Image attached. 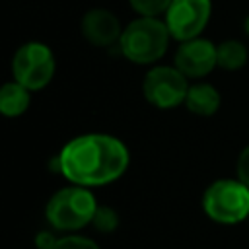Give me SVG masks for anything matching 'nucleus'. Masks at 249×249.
<instances>
[{
  "label": "nucleus",
  "mask_w": 249,
  "mask_h": 249,
  "mask_svg": "<svg viewBox=\"0 0 249 249\" xmlns=\"http://www.w3.org/2000/svg\"><path fill=\"white\" fill-rule=\"evenodd\" d=\"M91 224L95 226V230L109 233V231H113L119 226V216H117V212L111 206H97Z\"/></svg>",
  "instance_id": "ddd939ff"
},
{
  "label": "nucleus",
  "mask_w": 249,
  "mask_h": 249,
  "mask_svg": "<svg viewBox=\"0 0 249 249\" xmlns=\"http://www.w3.org/2000/svg\"><path fill=\"white\" fill-rule=\"evenodd\" d=\"M128 148L103 132L80 134L66 142L56 156V171L80 187H101L119 179L128 167Z\"/></svg>",
  "instance_id": "f257e3e1"
},
{
  "label": "nucleus",
  "mask_w": 249,
  "mask_h": 249,
  "mask_svg": "<svg viewBox=\"0 0 249 249\" xmlns=\"http://www.w3.org/2000/svg\"><path fill=\"white\" fill-rule=\"evenodd\" d=\"M212 14L210 0H171L163 14V21L169 29L171 39L189 41L200 37Z\"/></svg>",
  "instance_id": "0eeeda50"
},
{
  "label": "nucleus",
  "mask_w": 249,
  "mask_h": 249,
  "mask_svg": "<svg viewBox=\"0 0 249 249\" xmlns=\"http://www.w3.org/2000/svg\"><path fill=\"white\" fill-rule=\"evenodd\" d=\"M243 29H245V33L249 35V16L245 18V21H243Z\"/></svg>",
  "instance_id": "a211bd4d"
},
{
  "label": "nucleus",
  "mask_w": 249,
  "mask_h": 249,
  "mask_svg": "<svg viewBox=\"0 0 249 249\" xmlns=\"http://www.w3.org/2000/svg\"><path fill=\"white\" fill-rule=\"evenodd\" d=\"M202 208L218 224H237L249 218V189L239 179H218L202 195Z\"/></svg>",
  "instance_id": "20e7f679"
},
{
  "label": "nucleus",
  "mask_w": 249,
  "mask_h": 249,
  "mask_svg": "<svg viewBox=\"0 0 249 249\" xmlns=\"http://www.w3.org/2000/svg\"><path fill=\"white\" fill-rule=\"evenodd\" d=\"M54 243H56V237H53L49 231H41L37 235V247L39 249H51Z\"/></svg>",
  "instance_id": "f3484780"
},
{
  "label": "nucleus",
  "mask_w": 249,
  "mask_h": 249,
  "mask_svg": "<svg viewBox=\"0 0 249 249\" xmlns=\"http://www.w3.org/2000/svg\"><path fill=\"white\" fill-rule=\"evenodd\" d=\"M82 33L89 45L109 47L113 43H119L123 27L113 12L105 8H93L82 18Z\"/></svg>",
  "instance_id": "1a4fd4ad"
},
{
  "label": "nucleus",
  "mask_w": 249,
  "mask_h": 249,
  "mask_svg": "<svg viewBox=\"0 0 249 249\" xmlns=\"http://www.w3.org/2000/svg\"><path fill=\"white\" fill-rule=\"evenodd\" d=\"M51 249H99V245L82 235H66L56 239V243Z\"/></svg>",
  "instance_id": "2eb2a0df"
},
{
  "label": "nucleus",
  "mask_w": 249,
  "mask_h": 249,
  "mask_svg": "<svg viewBox=\"0 0 249 249\" xmlns=\"http://www.w3.org/2000/svg\"><path fill=\"white\" fill-rule=\"evenodd\" d=\"M142 91L150 105L158 109H173L187 99V76L175 66H154L144 78Z\"/></svg>",
  "instance_id": "423d86ee"
},
{
  "label": "nucleus",
  "mask_w": 249,
  "mask_h": 249,
  "mask_svg": "<svg viewBox=\"0 0 249 249\" xmlns=\"http://www.w3.org/2000/svg\"><path fill=\"white\" fill-rule=\"evenodd\" d=\"M97 210L95 196L88 191V187H64L56 191L45 208L47 220L56 230L74 231L88 224H91Z\"/></svg>",
  "instance_id": "7ed1b4c3"
},
{
  "label": "nucleus",
  "mask_w": 249,
  "mask_h": 249,
  "mask_svg": "<svg viewBox=\"0 0 249 249\" xmlns=\"http://www.w3.org/2000/svg\"><path fill=\"white\" fill-rule=\"evenodd\" d=\"M31 103V91L19 82H6L0 89V111L4 117H19Z\"/></svg>",
  "instance_id": "9b49d317"
},
{
  "label": "nucleus",
  "mask_w": 249,
  "mask_h": 249,
  "mask_svg": "<svg viewBox=\"0 0 249 249\" xmlns=\"http://www.w3.org/2000/svg\"><path fill=\"white\" fill-rule=\"evenodd\" d=\"M237 179L249 189V144L241 150L237 158Z\"/></svg>",
  "instance_id": "dca6fc26"
},
{
  "label": "nucleus",
  "mask_w": 249,
  "mask_h": 249,
  "mask_svg": "<svg viewBox=\"0 0 249 249\" xmlns=\"http://www.w3.org/2000/svg\"><path fill=\"white\" fill-rule=\"evenodd\" d=\"M247 62V47L237 39H228L218 45V66L224 70H237Z\"/></svg>",
  "instance_id": "f8f14e48"
},
{
  "label": "nucleus",
  "mask_w": 249,
  "mask_h": 249,
  "mask_svg": "<svg viewBox=\"0 0 249 249\" xmlns=\"http://www.w3.org/2000/svg\"><path fill=\"white\" fill-rule=\"evenodd\" d=\"M185 105L195 115L210 117L220 109V93L212 84L198 82V84L189 86V93H187Z\"/></svg>",
  "instance_id": "9d476101"
},
{
  "label": "nucleus",
  "mask_w": 249,
  "mask_h": 249,
  "mask_svg": "<svg viewBox=\"0 0 249 249\" xmlns=\"http://www.w3.org/2000/svg\"><path fill=\"white\" fill-rule=\"evenodd\" d=\"M169 29L163 19L140 16L132 19L119 39L121 53L134 64H152L160 60L169 45Z\"/></svg>",
  "instance_id": "f03ea898"
},
{
  "label": "nucleus",
  "mask_w": 249,
  "mask_h": 249,
  "mask_svg": "<svg viewBox=\"0 0 249 249\" xmlns=\"http://www.w3.org/2000/svg\"><path fill=\"white\" fill-rule=\"evenodd\" d=\"M12 76L29 91L43 89L54 76V54L39 41L21 45L12 58Z\"/></svg>",
  "instance_id": "39448f33"
},
{
  "label": "nucleus",
  "mask_w": 249,
  "mask_h": 249,
  "mask_svg": "<svg viewBox=\"0 0 249 249\" xmlns=\"http://www.w3.org/2000/svg\"><path fill=\"white\" fill-rule=\"evenodd\" d=\"M173 62L187 78H202L218 66V45L204 37L183 41L175 51Z\"/></svg>",
  "instance_id": "6e6552de"
},
{
  "label": "nucleus",
  "mask_w": 249,
  "mask_h": 249,
  "mask_svg": "<svg viewBox=\"0 0 249 249\" xmlns=\"http://www.w3.org/2000/svg\"><path fill=\"white\" fill-rule=\"evenodd\" d=\"M132 10L140 16H152L158 18L160 14H165L171 0H128Z\"/></svg>",
  "instance_id": "4468645a"
}]
</instances>
